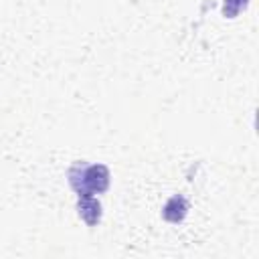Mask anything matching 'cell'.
<instances>
[{"mask_svg":"<svg viewBox=\"0 0 259 259\" xmlns=\"http://www.w3.org/2000/svg\"><path fill=\"white\" fill-rule=\"evenodd\" d=\"M67 180H69V186L77 194H85V192L101 194L109 188L111 174L105 164H89L87 166V164L77 162L69 168Z\"/></svg>","mask_w":259,"mask_h":259,"instance_id":"obj_1","label":"cell"},{"mask_svg":"<svg viewBox=\"0 0 259 259\" xmlns=\"http://www.w3.org/2000/svg\"><path fill=\"white\" fill-rule=\"evenodd\" d=\"M77 212H79V217H81V221L85 225L95 227L101 221V202L91 192L79 194V198H77Z\"/></svg>","mask_w":259,"mask_h":259,"instance_id":"obj_2","label":"cell"},{"mask_svg":"<svg viewBox=\"0 0 259 259\" xmlns=\"http://www.w3.org/2000/svg\"><path fill=\"white\" fill-rule=\"evenodd\" d=\"M186 214H188V202H186V198H184L182 194L170 196V198L166 200L164 208H162L164 221H168V223H172V225L182 223V221L186 219Z\"/></svg>","mask_w":259,"mask_h":259,"instance_id":"obj_3","label":"cell"},{"mask_svg":"<svg viewBox=\"0 0 259 259\" xmlns=\"http://www.w3.org/2000/svg\"><path fill=\"white\" fill-rule=\"evenodd\" d=\"M249 0H225L223 2V16L225 18H235L245 6H247Z\"/></svg>","mask_w":259,"mask_h":259,"instance_id":"obj_4","label":"cell"}]
</instances>
